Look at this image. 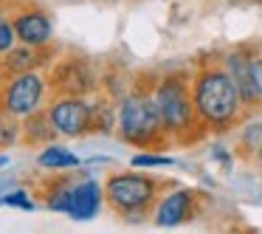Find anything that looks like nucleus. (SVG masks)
<instances>
[{
    "label": "nucleus",
    "mask_w": 262,
    "mask_h": 234,
    "mask_svg": "<svg viewBox=\"0 0 262 234\" xmlns=\"http://www.w3.org/2000/svg\"><path fill=\"white\" fill-rule=\"evenodd\" d=\"M192 99L200 127L214 136L234 130L248 113L223 62H200L192 71Z\"/></svg>",
    "instance_id": "nucleus-1"
},
{
    "label": "nucleus",
    "mask_w": 262,
    "mask_h": 234,
    "mask_svg": "<svg viewBox=\"0 0 262 234\" xmlns=\"http://www.w3.org/2000/svg\"><path fill=\"white\" fill-rule=\"evenodd\" d=\"M152 96L169 144L186 147V144H194L206 136V130L198 121V113H194L192 71H169L161 79H155Z\"/></svg>",
    "instance_id": "nucleus-2"
},
{
    "label": "nucleus",
    "mask_w": 262,
    "mask_h": 234,
    "mask_svg": "<svg viewBox=\"0 0 262 234\" xmlns=\"http://www.w3.org/2000/svg\"><path fill=\"white\" fill-rule=\"evenodd\" d=\"M116 130L121 141L138 150H166L172 147L161 124V113L149 88H133L119 99L116 108Z\"/></svg>",
    "instance_id": "nucleus-3"
},
{
    "label": "nucleus",
    "mask_w": 262,
    "mask_h": 234,
    "mask_svg": "<svg viewBox=\"0 0 262 234\" xmlns=\"http://www.w3.org/2000/svg\"><path fill=\"white\" fill-rule=\"evenodd\" d=\"M164 186H166L164 181H158V178L147 175L141 169L113 172L104 181V200L116 215H121L130 223H138L141 217H149Z\"/></svg>",
    "instance_id": "nucleus-4"
},
{
    "label": "nucleus",
    "mask_w": 262,
    "mask_h": 234,
    "mask_svg": "<svg viewBox=\"0 0 262 234\" xmlns=\"http://www.w3.org/2000/svg\"><path fill=\"white\" fill-rule=\"evenodd\" d=\"M200 200L203 195L192 186H172L166 183L164 192L158 195L152 211H149V220L158 228H178L192 223L200 215Z\"/></svg>",
    "instance_id": "nucleus-5"
},
{
    "label": "nucleus",
    "mask_w": 262,
    "mask_h": 234,
    "mask_svg": "<svg viewBox=\"0 0 262 234\" xmlns=\"http://www.w3.org/2000/svg\"><path fill=\"white\" fill-rule=\"evenodd\" d=\"M46 79L37 71H26V74H14L3 88L0 96V108L6 113L17 116V119H29V116L40 113L42 102H46Z\"/></svg>",
    "instance_id": "nucleus-6"
},
{
    "label": "nucleus",
    "mask_w": 262,
    "mask_h": 234,
    "mask_svg": "<svg viewBox=\"0 0 262 234\" xmlns=\"http://www.w3.org/2000/svg\"><path fill=\"white\" fill-rule=\"evenodd\" d=\"M46 113H48L51 127L59 136L79 138L93 130V104L85 96H68V93H62L59 99H54Z\"/></svg>",
    "instance_id": "nucleus-7"
},
{
    "label": "nucleus",
    "mask_w": 262,
    "mask_h": 234,
    "mask_svg": "<svg viewBox=\"0 0 262 234\" xmlns=\"http://www.w3.org/2000/svg\"><path fill=\"white\" fill-rule=\"evenodd\" d=\"M104 200V186L96 178L85 175V178H74V186H71V203H68V217L71 220H93V217L102 211Z\"/></svg>",
    "instance_id": "nucleus-8"
},
{
    "label": "nucleus",
    "mask_w": 262,
    "mask_h": 234,
    "mask_svg": "<svg viewBox=\"0 0 262 234\" xmlns=\"http://www.w3.org/2000/svg\"><path fill=\"white\" fill-rule=\"evenodd\" d=\"M251 59H254V48H248V46H239L223 57V68L231 74L234 85L239 91V99H243L248 113L251 110H259V102H256V93H254V82H251Z\"/></svg>",
    "instance_id": "nucleus-9"
},
{
    "label": "nucleus",
    "mask_w": 262,
    "mask_h": 234,
    "mask_svg": "<svg viewBox=\"0 0 262 234\" xmlns=\"http://www.w3.org/2000/svg\"><path fill=\"white\" fill-rule=\"evenodd\" d=\"M51 20H48L46 12L40 9H29V12H20L14 17V34L23 46H34V48H42L48 46L51 40Z\"/></svg>",
    "instance_id": "nucleus-10"
},
{
    "label": "nucleus",
    "mask_w": 262,
    "mask_h": 234,
    "mask_svg": "<svg viewBox=\"0 0 262 234\" xmlns=\"http://www.w3.org/2000/svg\"><path fill=\"white\" fill-rule=\"evenodd\" d=\"M57 88H62V93L68 96H82L93 88L91 68L85 62H65L62 68H57Z\"/></svg>",
    "instance_id": "nucleus-11"
},
{
    "label": "nucleus",
    "mask_w": 262,
    "mask_h": 234,
    "mask_svg": "<svg viewBox=\"0 0 262 234\" xmlns=\"http://www.w3.org/2000/svg\"><path fill=\"white\" fill-rule=\"evenodd\" d=\"M37 164L42 169H51V172H68V169H79L82 158L74 153V150L62 147V144H46L37 155Z\"/></svg>",
    "instance_id": "nucleus-12"
},
{
    "label": "nucleus",
    "mask_w": 262,
    "mask_h": 234,
    "mask_svg": "<svg viewBox=\"0 0 262 234\" xmlns=\"http://www.w3.org/2000/svg\"><path fill=\"white\" fill-rule=\"evenodd\" d=\"M6 71L12 74H26V71H34L40 65V48L34 46H14L6 51Z\"/></svg>",
    "instance_id": "nucleus-13"
},
{
    "label": "nucleus",
    "mask_w": 262,
    "mask_h": 234,
    "mask_svg": "<svg viewBox=\"0 0 262 234\" xmlns=\"http://www.w3.org/2000/svg\"><path fill=\"white\" fill-rule=\"evenodd\" d=\"M23 136L29 138V141H40V144H51V138L57 136V130L51 127V121H48V113H34L29 116V119L23 121Z\"/></svg>",
    "instance_id": "nucleus-14"
},
{
    "label": "nucleus",
    "mask_w": 262,
    "mask_h": 234,
    "mask_svg": "<svg viewBox=\"0 0 262 234\" xmlns=\"http://www.w3.org/2000/svg\"><path fill=\"white\" fill-rule=\"evenodd\" d=\"M23 138V119L0 108V150H9Z\"/></svg>",
    "instance_id": "nucleus-15"
},
{
    "label": "nucleus",
    "mask_w": 262,
    "mask_h": 234,
    "mask_svg": "<svg viewBox=\"0 0 262 234\" xmlns=\"http://www.w3.org/2000/svg\"><path fill=\"white\" fill-rule=\"evenodd\" d=\"M71 186H74V178H59V181L54 183L51 189H48V195H46V203H48V209H54V211H62V215H68V203H71Z\"/></svg>",
    "instance_id": "nucleus-16"
},
{
    "label": "nucleus",
    "mask_w": 262,
    "mask_h": 234,
    "mask_svg": "<svg viewBox=\"0 0 262 234\" xmlns=\"http://www.w3.org/2000/svg\"><path fill=\"white\" fill-rule=\"evenodd\" d=\"M133 169H169L178 161L172 155H158V150H144V153L133 155Z\"/></svg>",
    "instance_id": "nucleus-17"
},
{
    "label": "nucleus",
    "mask_w": 262,
    "mask_h": 234,
    "mask_svg": "<svg viewBox=\"0 0 262 234\" xmlns=\"http://www.w3.org/2000/svg\"><path fill=\"white\" fill-rule=\"evenodd\" d=\"M0 206H17V209H34V200L26 189H9L0 195Z\"/></svg>",
    "instance_id": "nucleus-18"
},
{
    "label": "nucleus",
    "mask_w": 262,
    "mask_h": 234,
    "mask_svg": "<svg viewBox=\"0 0 262 234\" xmlns=\"http://www.w3.org/2000/svg\"><path fill=\"white\" fill-rule=\"evenodd\" d=\"M251 82H254L256 102H259V108H262V48L254 51V59H251Z\"/></svg>",
    "instance_id": "nucleus-19"
},
{
    "label": "nucleus",
    "mask_w": 262,
    "mask_h": 234,
    "mask_svg": "<svg viewBox=\"0 0 262 234\" xmlns=\"http://www.w3.org/2000/svg\"><path fill=\"white\" fill-rule=\"evenodd\" d=\"M14 23H9L3 14H0V54H6L9 48H14Z\"/></svg>",
    "instance_id": "nucleus-20"
},
{
    "label": "nucleus",
    "mask_w": 262,
    "mask_h": 234,
    "mask_svg": "<svg viewBox=\"0 0 262 234\" xmlns=\"http://www.w3.org/2000/svg\"><path fill=\"white\" fill-rule=\"evenodd\" d=\"M3 166H9V155H6V153L0 155V169H3Z\"/></svg>",
    "instance_id": "nucleus-21"
}]
</instances>
